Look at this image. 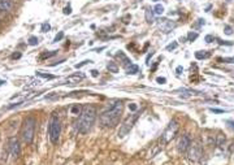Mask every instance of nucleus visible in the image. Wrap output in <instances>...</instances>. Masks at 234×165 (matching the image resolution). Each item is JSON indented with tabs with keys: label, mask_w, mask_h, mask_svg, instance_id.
Instances as JSON below:
<instances>
[{
	"label": "nucleus",
	"mask_w": 234,
	"mask_h": 165,
	"mask_svg": "<svg viewBox=\"0 0 234 165\" xmlns=\"http://www.w3.org/2000/svg\"><path fill=\"white\" fill-rule=\"evenodd\" d=\"M124 112V104L121 101H115L107 111L100 115V124L104 128H113L118 124Z\"/></svg>",
	"instance_id": "1"
},
{
	"label": "nucleus",
	"mask_w": 234,
	"mask_h": 165,
	"mask_svg": "<svg viewBox=\"0 0 234 165\" xmlns=\"http://www.w3.org/2000/svg\"><path fill=\"white\" fill-rule=\"evenodd\" d=\"M96 117V109L92 105H86L85 108H82V112L80 115V120L77 122V129L81 134H86L90 131V129L94 125Z\"/></svg>",
	"instance_id": "2"
},
{
	"label": "nucleus",
	"mask_w": 234,
	"mask_h": 165,
	"mask_svg": "<svg viewBox=\"0 0 234 165\" xmlns=\"http://www.w3.org/2000/svg\"><path fill=\"white\" fill-rule=\"evenodd\" d=\"M34 134H35V118L34 117H27L22 124L21 138L26 144H30L34 139Z\"/></svg>",
	"instance_id": "3"
},
{
	"label": "nucleus",
	"mask_w": 234,
	"mask_h": 165,
	"mask_svg": "<svg viewBox=\"0 0 234 165\" xmlns=\"http://www.w3.org/2000/svg\"><path fill=\"white\" fill-rule=\"evenodd\" d=\"M140 113H142V111L138 112V113H133L131 116H129L126 120L124 121V124H122V126H121L120 129V131H118V136L120 138H124L125 135H128V133L131 130V128L135 125L136 122V120L139 118V116H140Z\"/></svg>",
	"instance_id": "4"
},
{
	"label": "nucleus",
	"mask_w": 234,
	"mask_h": 165,
	"mask_svg": "<svg viewBox=\"0 0 234 165\" xmlns=\"http://www.w3.org/2000/svg\"><path fill=\"white\" fill-rule=\"evenodd\" d=\"M61 134V124L57 117L52 116L50 121V139L52 143H57L58 136Z\"/></svg>",
	"instance_id": "5"
},
{
	"label": "nucleus",
	"mask_w": 234,
	"mask_h": 165,
	"mask_svg": "<svg viewBox=\"0 0 234 165\" xmlns=\"http://www.w3.org/2000/svg\"><path fill=\"white\" fill-rule=\"evenodd\" d=\"M178 129H179V126H178V122L176 120H172L170 122H169V125L166 126V129L164 130V133H163V142L164 143H169L172 139L176 136V134H177V131H178Z\"/></svg>",
	"instance_id": "6"
},
{
	"label": "nucleus",
	"mask_w": 234,
	"mask_h": 165,
	"mask_svg": "<svg viewBox=\"0 0 234 165\" xmlns=\"http://www.w3.org/2000/svg\"><path fill=\"white\" fill-rule=\"evenodd\" d=\"M189 150H190L189 151V158L193 160V161H198V160L202 158V148L196 142L190 144Z\"/></svg>",
	"instance_id": "7"
},
{
	"label": "nucleus",
	"mask_w": 234,
	"mask_h": 165,
	"mask_svg": "<svg viewBox=\"0 0 234 165\" xmlns=\"http://www.w3.org/2000/svg\"><path fill=\"white\" fill-rule=\"evenodd\" d=\"M190 144H191V139H190V136L185 134V135H182L181 138H179V142H178V151L179 152H182V154H185V152L189 150V147H190Z\"/></svg>",
	"instance_id": "8"
},
{
	"label": "nucleus",
	"mask_w": 234,
	"mask_h": 165,
	"mask_svg": "<svg viewBox=\"0 0 234 165\" xmlns=\"http://www.w3.org/2000/svg\"><path fill=\"white\" fill-rule=\"evenodd\" d=\"M9 151H10V155L13 156V158H17L20 155V143L16 138L9 139Z\"/></svg>",
	"instance_id": "9"
},
{
	"label": "nucleus",
	"mask_w": 234,
	"mask_h": 165,
	"mask_svg": "<svg viewBox=\"0 0 234 165\" xmlns=\"http://www.w3.org/2000/svg\"><path fill=\"white\" fill-rule=\"evenodd\" d=\"M85 78V74H81V73H76V74H72L66 78L65 83L66 85H76V83H80V82Z\"/></svg>",
	"instance_id": "10"
},
{
	"label": "nucleus",
	"mask_w": 234,
	"mask_h": 165,
	"mask_svg": "<svg viewBox=\"0 0 234 165\" xmlns=\"http://www.w3.org/2000/svg\"><path fill=\"white\" fill-rule=\"evenodd\" d=\"M0 9L3 12L13 10V2L12 0H0Z\"/></svg>",
	"instance_id": "11"
},
{
	"label": "nucleus",
	"mask_w": 234,
	"mask_h": 165,
	"mask_svg": "<svg viewBox=\"0 0 234 165\" xmlns=\"http://www.w3.org/2000/svg\"><path fill=\"white\" fill-rule=\"evenodd\" d=\"M176 27V23L174 22H170V21H164V25H161L160 26V29H161L164 33H169V31L172 30V29H174Z\"/></svg>",
	"instance_id": "12"
},
{
	"label": "nucleus",
	"mask_w": 234,
	"mask_h": 165,
	"mask_svg": "<svg viewBox=\"0 0 234 165\" xmlns=\"http://www.w3.org/2000/svg\"><path fill=\"white\" fill-rule=\"evenodd\" d=\"M116 57H117V60H120L121 62H122V64H125V65H126V66L131 64L130 58H128L126 56H125V53H124V52H121V51H118V52H117Z\"/></svg>",
	"instance_id": "13"
},
{
	"label": "nucleus",
	"mask_w": 234,
	"mask_h": 165,
	"mask_svg": "<svg viewBox=\"0 0 234 165\" xmlns=\"http://www.w3.org/2000/svg\"><path fill=\"white\" fill-rule=\"evenodd\" d=\"M107 70L111 73H118V66H117V62L109 61L107 64Z\"/></svg>",
	"instance_id": "14"
},
{
	"label": "nucleus",
	"mask_w": 234,
	"mask_h": 165,
	"mask_svg": "<svg viewBox=\"0 0 234 165\" xmlns=\"http://www.w3.org/2000/svg\"><path fill=\"white\" fill-rule=\"evenodd\" d=\"M138 65H134V64H130V65H128L126 66V73L128 74H135V73H138Z\"/></svg>",
	"instance_id": "15"
},
{
	"label": "nucleus",
	"mask_w": 234,
	"mask_h": 165,
	"mask_svg": "<svg viewBox=\"0 0 234 165\" xmlns=\"http://www.w3.org/2000/svg\"><path fill=\"white\" fill-rule=\"evenodd\" d=\"M146 21H147L148 23H152V22H154V10L150 9V8H148V9L146 10Z\"/></svg>",
	"instance_id": "16"
},
{
	"label": "nucleus",
	"mask_w": 234,
	"mask_h": 165,
	"mask_svg": "<svg viewBox=\"0 0 234 165\" xmlns=\"http://www.w3.org/2000/svg\"><path fill=\"white\" fill-rule=\"evenodd\" d=\"M209 56V53L207 52V51H198V52H195V57L198 58H200V60H203V58H206V57H208Z\"/></svg>",
	"instance_id": "17"
},
{
	"label": "nucleus",
	"mask_w": 234,
	"mask_h": 165,
	"mask_svg": "<svg viewBox=\"0 0 234 165\" xmlns=\"http://www.w3.org/2000/svg\"><path fill=\"white\" fill-rule=\"evenodd\" d=\"M81 112H82V108L80 107V105H73L72 108H70V113L74 116H78V115H81Z\"/></svg>",
	"instance_id": "18"
},
{
	"label": "nucleus",
	"mask_w": 234,
	"mask_h": 165,
	"mask_svg": "<svg viewBox=\"0 0 234 165\" xmlns=\"http://www.w3.org/2000/svg\"><path fill=\"white\" fill-rule=\"evenodd\" d=\"M154 13L155 14H163L164 13V7L161 4H158L155 8H154Z\"/></svg>",
	"instance_id": "19"
},
{
	"label": "nucleus",
	"mask_w": 234,
	"mask_h": 165,
	"mask_svg": "<svg viewBox=\"0 0 234 165\" xmlns=\"http://www.w3.org/2000/svg\"><path fill=\"white\" fill-rule=\"evenodd\" d=\"M196 38H198V34L194 33V31H190V33L187 34V39H189V42H194Z\"/></svg>",
	"instance_id": "20"
},
{
	"label": "nucleus",
	"mask_w": 234,
	"mask_h": 165,
	"mask_svg": "<svg viewBox=\"0 0 234 165\" xmlns=\"http://www.w3.org/2000/svg\"><path fill=\"white\" fill-rule=\"evenodd\" d=\"M177 47H178V43H177V42H173V43H170V44L166 46V51H169V52H170V51L176 50Z\"/></svg>",
	"instance_id": "21"
},
{
	"label": "nucleus",
	"mask_w": 234,
	"mask_h": 165,
	"mask_svg": "<svg viewBox=\"0 0 234 165\" xmlns=\"http://www.w3.org/2000/svg\"><path fill=\"white\" fill-rule=\"evenodd\" d=\"M29 44L30 46H37L38 44V38L37 37H30L29 38Z\"/></svg>",
	"instance_id": "22"
},
{
	"label": "nucleus",
	"mask_w": 234,
	"mask_h": 165,
	"mask_svg": "<svg viewBox=\"0 0 234 165\" xmlns=\"http://www.w3.org/2000/svg\"><path fill=\"white\" fill-rule=\"evenodd\" d=\"M218 61H222V62H228V64H232L234 62V57H226V58H218Z\"/></svg>",
	"instance_id": "23"
},
{
	"label": "nucleus",
	"mask_w": 234,
	"mask_h": 165,
	"mask_svg": "<svg viewBox=\"0 0 234 165\" xmlns=\"http://www.w3.org/2000/svg\"><path fill=\"white\" fill-rule=\"evenodd\" d=\"M90 62H92V61H91V60H85V61H81L80 64H77V65H76V68H77V69H80V68H82L83 65L90 64Z\"/></svg>",
	"instance_id": "24"
},
{
	"label": "nucleus",
	"mask_w": 234,
	"mask_h": 165,
	"mask_svg": "<svg viewBox=\"0 0 234 165\" xmlns=\"http://www.w3.org/2000/svg\"><path fill=\"white\" fill-rule=\"evenodd\" d=\"M64 38V33H62V31H60V33H58L56 37H55V39H53V42H58V40H61V39Z\"/></svg>",
	"instance_id": "25"
},
{
	"label": "nucleus",
	"mask_w": 234,
	"mask_h": 165,
	"mask_svg": "<svg viewBox=\"0 0 234 165\" xmlns=\"http://www.w3.org/2000/svg\"><path fill=\"white\" fill-rule=\"evenodd\" d=\"M225 34L226 35H232L233 34V29H232V27H230V26H225Z\"/></svg>",
	"instance_id": "26"
},
{
	"label": "nucleus",
	"mask_w": 234,
	"mask_h": 165,
	"mask_svg": "<svg viewBox=\"0 0 234 165\" xmlns=\"http://www.w3.org/2000/svg\"><path fill=\"white\" fill-rule=\"evenodd\" d=\"M39 77H43V78H47V80H51V78H53V76H48V74H43V73H40V72H38L37 73Z\"/></svg>",
	"instance_id": "27"
},
{
	"label": "nucleus",
	"mask_w": 234,
	"mask_h": 165,
	"mask_svg": "<svg viewBox=\"0 0 234 165\" xmlns=\"http://www.w3.org/2000/svg\"><path fill=\"white\" fill-rule=\"evenodd\" d=\"M218 43L222 46H233L234 42H228V40H218Z\"/></svg>",
	"instance_id": "28"
},
{
	"label": "nucleus",
	"mask_w": 234,
	"mask_h": 165,
	"mask_svg": "<svg viewBox=\"0 0 234 165\" xmlns=\"http://www.w3.org/2000/svg\"><path fill=\"white\" fill-rule=\"evenodd\" d=\"M211 112H213V113H224L225 111H224V109H214V108H211Z\"/></svg>",
	"instance_id": "29"
},
{
	"label": "nucleus",
	"mask_w": 234,
	"mask_h": 165,
	"mask_svg": "<svg viewBox=\"0 0 234 165\" xmlns=\"http://www.w3.org/2000/svg\"><path fill=\"white\" fill-rule=\"evenodd\" d=\"M213 39H214V38L212 37V35H207V37H206V42H207V43H211V42L213 40Z\"/></svg>",
	"instance_id": "30"
},
{
	"label": "nucleus",
	"mask_w": 234,
	"mask_h": 165,
	"mask_svg": "<svg viewBox=\"0 0 234 165\" xmlns=\"http://www.w3.org/2000/svg\"><path fill=\"white\" fill-rule=\"evenodd\" d=\"M156 81H158V83H160V85H163V83H165V78H163V77H160V78H158V80H156Z\"/></svg>",
	"instance_id": "31"
},
{
	"label": "nucleus",
	"mask_w": 234,
	"mask_h": 165,
	"mask_svg": "<svg viewBox=\"0 0 234 165\" xmlns=\"http://www.w3.org/2000/svg\"><path fill=\"white\" fill-rule=\"evenodd\" d=\"M64 13H65V14H70V13H72V9H70V7L64 8Z\"/></svg>",
	"instance_id": "32"
},
{
	"label": "nucleus",
	"mask_w": 234,
	"mask_h": 165,
	"mask_svg": "<svg viewBox=\"0 0 234 165\" xmlns=\"http://www.w3.org/2000/svg\"><path fill=\"white\" fill-rule=\"evenodd\" d=\"M42 30H43V31H48V30H50V25H48V23L43 25V26H42Z\"/></svg>",
	"instance_id": "33"
},
{
	"label": "nucleus",
	"mask_w": 234,
	"mask_h": 165,
	"mask_svg": "<svg viewBox=\"0 0 234 165\" xmlns=\"http://www.w3.org/2000/svg\"><path fill=\"white\" fill-rule=\"evenodd\" d=\"M91 76H92V77H98V76H99V72L94 69V70H91Z\"/></svg>",
	"instance_id": "34"
},
{
	"label": "nucleus",
	"mask_w": 234,
	"mask_h": 165,
	"mask_svg": "<svg viewBox=\"0 0 234 165\" xmlns=\"http://www.w3.org/2000/svg\"><path fill=\"white\" fill-rule=\"evenodd\" d=\"M176 72H177V74H181L183 72V68H182V66H178V68L176 69Z\"/></svg>",
	"instance_id": "35"
},
{
	"label": "nucleus",
	"mask_w": 234,
	"mask_h": 165,
	"mask_svg": "<svg viewBox=\"0 0 234 165\" xmlns=\"http://www.w3.org/2000/svg\"><path fill=\"white\" fill-rule=\"evenodd\" d=\"M12 57H13V58H20V57H21V53H20V52H17V53L12 55Z\"/></svg>",
	"instance_id": "36"
},
{
	"label": "nucleus",
	"mask_w": 234,
	"mask_h": 165,
	"mask_svg": "<svg viewBox=\"0 0 234 165\" xmlns=\"http://www.w3.org/2000/svg\"><path fill=\"white\" fill-rule=\"evenodd\" d=\"M129 108H130L131 111H135V109H136V105H135V104H130V105H129Z\"/></svg>",
	"instance_id": "37"
},
{
	"label": "nucleus",
	"mask_w": 234,
	"mask_h": 165,
	"mask_svg": "<svg viewBox=\"0 0 234 165\" xmlns=\"http://www.w3.org/2000/svg\"><path fill=\"white\" fill-rule=\"evenodd\" d=\"M3 13H4V12L0 9V21H3Z\"/></svg>",
	"instance_id": "38"
},
{
	"label": "nucleus",
	"mask_w": 234,
	"mask_h": 165,
	"mask_svg": "<svg viewBox=\"0 0 234 165\" xmlns=\"http://www.w3.org/2000/svg\"><path fill=\"white\" fill-rule=\"evenodd\" d=\"M228 2H232V0H228Z\"/></svg>",
	"instance_id": "39"
}]
</instances>
